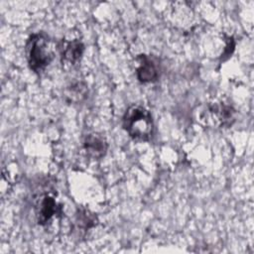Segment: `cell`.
<instances>
[{
  "mask_svg": "<svg viewBox=\"0 0 254 254\" xmlns=\"http://www.w3.org/2000/svg\"><path fill=\"white\" fill-rule=\"evenodd\" d=\"M74 224L77 231L86 232L97 224V217L87 209H80L76 213Z\"/></svg>",
  "mask_w": 254,
  "mask_h": 254,
  "instance_id": "8",
  "label": "cell"
},
{
  "mask_svg": "<svg viewBox=\"0 0 254 254\" xmlns=\"http://www.w3.org/2000/svg\"><path fill=\"white\" fill-rule=\"evenodd\" d=\"M36 218L40 225L46 226L51 221L62 214V205L57 201L52 193H43L37 199L35 205Z\"/></svg>",
  "mask_w": 254,
  "mask_h": 254,
  "instance_id": "4",
  "label": "cell"
},
{
  "mask_svg": "<svg viewBox=\"0 0 254 254\" xmlns=\"http://www.w3.org/2000/svg\"><path fill=\"white\" fill-rule=\"evenodd\" d=\"M84 52V45L81 41L75 39L71 41H64L61 46V56L64 63L68 64H76Z\"/></svg>",
  "mask_w": 254,
  "mask_h": 254,
  "instance_id": "7",
  "label": "cell"
},
{
  "mask_svg": "<svg viewBox=\"0 0 254 254\" xmlns=\"http://www.w3.org/2000/svg\"><path fill=\"white\" fill-rule=\"evenodd\" d=\"M122 126L128 135L137 141L150 140L154 131L151 113L140 105H132L125 111Z\"/></svg>",
  "mask_w": 254,
  "mask_h": 254,
  "instance_id": "1",
  "label": "cell"
},
{
  "mask_svg": "<svg viewBox=\"0 0 254 254\" xmlns=\"http://www.w3.org/2000/svg\"><path fill=\"white\" fill-rule=\"evenodd\" d=\"M26 54L30 68L39 73L46 69L54 59L50 38L45 33H36L29 37Z\"/></svg>",
  "mask_w": 254,
  "mask_h": 254,
  "instance_id": "2",
  "label": "cell"
},
{
  "mask_svg": "<svg viewBox=\"0 0 254 254\" xmlns=\"http://www.w3.org/2000/svg\"><path fill=\"white\" fill-rule=\"evenodd\" d=\"M86 86L81 82L71 84L66 91V96L70 101H80L86 96Z\"/></svg>",
  "mask_w": 254,
  "mask_h": 254,
  "instance_id": "9",
  "label": "cell"
},
{
  "mask_svg": "<svg viewBox=\"0 0 254 254\" xmlns=\"http://www.w3.org/2000/svg\"><path fill=\"white\" fill-rule=\"evenodd\" d=\"M82 146L85 154L96 160L105 156L108 149V144L105 138L97 133H89L85 135Z\"/></svg>",
  "mask_w": 254,
  "mask_h": 254,
  "instance_id": "6",
  "label": "cell"
},
{
  "mask_svg": "<svg viewBox=\"0 0 254 254\" xmlns=\"http://www.w3.org/2000/svg\"><path fill=\"white\" fill-rule=\"evenodd\" d=\"M199 118L208 126L228 127L235 120V110L231 105L224 102L209 103L201 111Z\"/></svg>",
  "mask_w": 254,
  "mask_h": 254,
  "instance_id": "3",
  "label": "cell"
},
{
  "mask_svg": "<svg viewBox=\"0 0 254 254\" xmlns=\"http://www.w3.org/2000/svg\"><path fill=\"white\" fill-rule=\"evenodd\" d=\"M139 65L137 67V78L143 83L154 82L160 76V64L158 61L147 55H140L138 57Z\"/></svg>",
  "mask_w": 254,
  "mask_h": 254,
  "instance_id": "5",
  "label": "cell"
}]
</instances>
